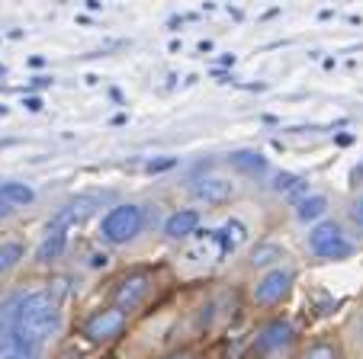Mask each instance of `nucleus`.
Masks as SVG:
<instances>
[{
    "instance_id": "1",
    "label": "nucleus",
    "mask_w": 363,
    "mask_h": 359,
    "mask_svg": "<svg viewBox=\"0 0 363 359\" xmlns=\"http://www.w3.org/2000/svg\"><path fill=\"white\" fill-rule=\"evenodd\" d=\"M58 327H62V314H58L55 302L45 292H26L20 308V321H16L13 331L23 334L26 340H33L35 346H42Z\"/></svg>"
},
{
    "instance_id": "2",
    "label": "nucleus",
    "mask_w": 363,
    "mask_h": 359,
    "mask_svg": "<svg viewBox=\"0 0 363 359\" xmlns=\"http://www.w3.org/2000/svg\"><path fill=\"white\" fill-rule=\"evenodd\" d=\"M142 228H145V212L138 205H113L100 222V234L110 244H129Z\"/></svg>"
},
{
    "instance_id": "3",
    "label": "nucleus",
    "mask_w": 363,
    "mask_h": 359,
    "mask_svg": "<svg viewBox=\"0 0 363 359\" xmlns=\"http://www.w3.org/2000/svg\"><path fill=\"white\" fill-rule=\"evenodd\" d=\"M308 247L322 260H344L354 253V244L344 237L337 222H318L315 228L308 231Z\"/></svg>"
},
{
    "instance_id": "4",
    "label": "nucleus",
    "mask_w": 363,
    "mask_h": 359,
    "mask_svg": "<svg viewBox=\"0 0 363 359\" xmlns=\"http://www.w3.org/2000/svg\"><path fill=\"white\" fill-rule=\"evenodd\" d=\"M106 199H113V193H84V196L71 199L68 205H62V209L52 215V222H48L45 231H68V228H74V224L87 222Z\"/></svg>"
},
{
    "instance_id": "5",
    "label": "nucleus",
    "mask_w": 363,
    "mask_h": 359,
    "mask_svg": "<svg viewBox=\"0 0 363 359\" xmlns=\"http://www.w3.org/2000/svg\"><path fill=\"white\" fill-rule=\"evenodd\" d=\"M125 327V314L119 308H103V312L90 314L84 321V337L94 340V343H106V340H116Z\"/></svg>"
},
{
    "instance_id": "6",
    "label": "nucleus",
    "mask_w": 363,
    "mask_h": 359,
    "mask_svg": "<svg viewBox=\"0 0 363 359\" xmlns=\"http://www.w3.org/2000/svg\"><path fill=\"white\" fill-rule=\"evenodd\" d=\"M289 285H293V273L283 270V266H274L270 273H264V276L257 279V285H254V302L264 308L277 305V302L289 292Z\"/></svg>"
},
{
    "instance_id": "7",
    "label": "nucleus",
    "mask_w": 363,
    "mask_h": 359,
    "mask_svg": "<svg viewBox=\"0 0 363 359\" xmlns=\"http://www.w3.org/2000/svg\"><path fill=\"white\" fill-rule=\"evenodd\" d=\"M151 289V273L148 270H138V273H129V276L119 283L116 289V308L119 312H135L138 305H142V298L148 295Z\"/></svg>"
},
{
    "instance_id": "8",
    "label": "nucleus",
    "mask_w": 363,
    "mask_h": 359,
    "mask_svg": "<svg viewBox=\"0 0 363 359\" xmlns=\"http://www.w3.org/2000/svg\"><path fill=\"white\" fill-rule=\"evenodd\" d=\"M193 196L209 205H222L235 196V183L225 180V176H203V180H196V186H193Z\"/></svg>"
},
{
    "instance_id": "9",
    "label": "nucleus",
    "mask_w": 363,
    "mask_h": 359,
    "mask_svg": "<svg viewBox=\"0 0 363 359\" xmlns=\"http://www.w3.org/2000/svg\"><path fill=\"white\" fill-rule=\"evenodd\" d=\"M289 337H293V327H289V321H283V318L270 321V324L264 327L261 334H257V343H254V356H267V353L280 350L283 343H289Z\"/></svg>"
},
{
    "instance_id": "10",
    "label": "nucleus",
    "mask_w": 363,
    "mask_h": 359,
    "mask_svg": "<svg viewBox=\"0 0 363 359\" xmlns=\"http://www.w3.org/2000/svg\"><path fill=\"white\" fill-rule=\"evenodd\" d=\"M0 359H39V346L23 334H0Z\"/></svg>"
},
{
    "instance_id": "11",
    "label": "nucleus",
    "mask_w": 363,
    "mask_h": 359,
    "mask_svg": "<svg viewBox=\"0 0 363 359\" xmlns=\"http://www.w3.org/2000/svg\"><path fill=\"white\" fill-rule=\"evenodd\" d=\"M228 164L245 176H264L267 173V157H264L261 151H251V148L232 151V154H228Z\"/></svg>"
},
{
    "instance_id": "12",
    "label": "nucleus",
    "mask_w": 363,
    "mask_h": 359,
    "mask_svg": "<svg viewBox=\"0 0 363 359\" xmlns=\"http://www.w3.org/2000/svg\"><path fill=\"white\" fill-rule=\"evenodd\" d=\"M274 193H280L283 199H289V203H302V199L308 196V180L299 173H277L274 180Z\"/></svg>"
},
{
    "instance_id": "13",
    "label": "nucleus",
    "mask_w": 363,
    "mask_h": 359,
    "mask_svg": "<svg viewBox=\"0 0 363 359\" xmlns=\"http://www.w3.org/2000/svg\"><path fill=\"white\" fill-rule=\"evenodd\" d=\"M196 224H199L196 212H193V209H180V212H174V215L164 222V234L174 237V241H180V237H190L193 231H196Z\"/></svg>"
},
{
    "instance_id": "14",
    "label": "nucleus",
    "mask_w": 363,
    "mask_h": 359,
    "mask_svg": "<svg viewBox=\"0 0 363 359\" xmlns=\"http://www.w3.org/2000/svg\"><path fill=\"white\" fill-rule=\"evenodd\" d=\"M65 244H68V231H45V241L35 251V260L39 263H52L65 253Z\"/></svg>"
},
{
    "instance_id": "15",
    "label": "nucleus",
    "mask_w": 363,
    "mask_h": 359,
    "mask_svg": "<svg viewBox=\"0 0 363 359\" xmlns=\"http://www.w3.org/2000/svg\"><path fill=\"white\" fill-rule=\"evenodd\" d=\"M325 212H328V199H325L322 193H308L302 203H296V218H299V222H306V224L308 222H318Z\"/></svg>"
},
{
    "instance_id": "16",
    "label": "nucleus",
    "mask_w": 363,
    "mask_h": 359,
    "mask_svg": "<svg viewBox=\"0 0 363 359\" xmlns=\"http://www.w3.org/2000/svg\"><path fill=\"white\" fill-rule=\"evenodd\" d=\"M0 199L7 205H29L35 199V190L29 183H16V180H7V183H0Z\"/></svg>"
},
{
    "instance_id": "17",
    "label": "nucleus",
    "mask_w": 363,
    "mask_h": 359,
    "mask_svg": "<svg viewBox=\"0 0 363 359\" xmlns=\"http://www.w3.org/2000/svg\"><path fill=\"white\" fill-rule=\"evenodd\" d=\"M23 298H26V292H16V295H10L7 302H0V334H10L16 327V321H20V308H23Z\"/></svg>"
},
{
    "instance_id": "18",
    "label": "nucleus",
    "mask_w": 363,
    "mask_h": 359,
    "mask_svg": "<svg viewBox=\"0 0 363 359\" xmlns=\"http://www.w3.org/2000/svg\"><path fill=\"white\" fill-rule=\"evenodd\" d=\"M20 260H23V244L20 241H7V244H0V273L13 270Z\"/></svg>"
},
{
    "instance_id": "19",
    "label": "nucleus",
    "mask_w": 363,
    "mask_h": 359,
    "mask_svg": "<svg viewBox=\"0 0 363 359\" xmlns=\"http://www.w3.org/2000/svg\"><path fill=\"white\" fill-rule=\"evenodd\" d=\"M277 260H283V251L277 244H257L251 253L254 266H270V263H277Z\"/></svg>"
},
{
    "instance_id": "20",
    "label": "nucleus",
    "mask_w": 363,
    "mask_h": 359,
    "mask_svg": "<svg viewBox=\"0 0 363 359\" xmlns=\"http://www.w3.org/2000/svg\"><path fill=\"white\" fill-rule=\"evenodd\" d=\"M302 359H341V353H337V346H331V343H312L306 353H302Z\"/></svg>"
},
{
    "instance_id": "21",
    "label": "nucleus",
    "mask_w": 363,
    "mask_h": 359,
    "mask_svg": "<svg viewBox=\"0 0 363 359\" xmlns=\"http://www.w3.org/2000/svg\"><path fill=\"white\" fill-rule=\"evenodd\" d=\"M177 167V157H151L148 164H145V170L148 173H164V170Z\"/></svg>"
},
{
    "instance_id": "22",
    "label": "nucleus",
    "mask_w": 363,
    "mask_h": 359,
    "mask_svg": "<svg viewBox=\"0 0 363 359\" xmlns=\"http://www.w3.org/2000/svg\"><path fill=\"white\" fill-rule=\"evenodd\" d=\"M65 292H68V279H65V276H58L55 283H52V289L45 292V295H48V298H52V302H55V305H58V302H62V298H65Z\"/></svg>"
},
{
    "instance_id": "23",
    "label": "nucleus",
    "mask_w": 363,
    "mask_h": 359,
    "mask_svg": "<svg viewBox=\"0 0 363 359\" xmlns=\"http://www.w3.org/2000/svg\"><path fill=\"white\" fill-rule=\"evenodd\" d=\"M350 218H354L357 228H363V193L354 199V203H350Z\"/></svg>"
},
{
    "instance_id": "24",
    "label": "nucleus",
    "mask_w": 363,
    "mask_h": 359,
    "mask_svg": "<svg viewBox=\"0 0 363 359\" xmlns=\"http://www.w3.org/2000/svg\"><path fill=\"white\" fill-rule=\"evenodd\" d=\"M23 106H26V113H42V106H45V103H42L39 96H26V100H23Z\"/></svg>"
},
{
    "instance_id": "25",
    "label": "nucleus",
    "mask_w": 363,
    "mask_h": 359,
    "mask_svg": "<svg viewBox=\"0 0 363 359\" xmlns=\"http://www.w3.org/2000/svg\"><path fill=\"white\" fill-rule=\"evenodd\" d=\"M33 87H52V77H45V74L33 77Z\"/></svg>"
},
{
    "instance_id": "26",
    "label": "nucleus",
    "mask_w": 363,
    "mask_h": 359,
    "mask_svg": "<svg viewBox=\"0 0 363 359\" xmlns=\"http://www.w3.org/2000/svg\"><path fill=\"white\" fill-rule=\"evenodd\" d=\"M10 215H13V205H7L4 199H0V222H4V218H10Z\"/></svg>"
},
{
    "instance_id": "27",
    "label": "nucleus",
    "mask_w": 363,
    "mask_h": 359,
    "mask_svg": "<svg viewBox=\"0 0 363 359\" xmlns=\"http://www.w3.org/2000/svg\"><path fill=\"white\" fill-rule=\"evenodd\" d=\"M42 64H45V58H42V55H33V58H29V68H42Z\"/></svg>"
},
{
    "instance_id": "28",
    "label": "nucleus",
    "mask_w": 363,
    "mask_h": 359,
    "mask_svg": "<svg viewBox=\"0 0 363 359\" xmlns=\"http://www.w3.org/2000/svg\"><path fill=\"white\" fill-rule=\"evenodd\" d=\"M90 266H106V253H96V257L90 260Z\"/></svg>"
},
{
    "instance_id": "29",
    "label": "nucleus",
    "mask_w": 363,
    "mask_h": 359,
    "mask_svg": "<svg viewBox=\"0 0 363 359\" xmlns=\"http://www.w3.org/2000/svg\"><path fill=\"white\" fill-rule=\"evenodd\" d=\"M167 359H196V356H193L190 350H184V353H174V356H167Z\"/></svg>"
},
{
    "instance_id": "30",
    "label": "nucleus",
    "mask_w": 363,
    "mask_h": 359,
    "mask_svg": "<svg viewBox=\"0 0 363 359\" xmlns=\"http://www.w3.org/2000/svg\"><path fill=\"white\" fill-rule=\"evenodd\" d=\"M16 138H0V148H13Z\"/></svg>"
},
{
    "instance_id": "31",
    "label": "nucleus",
    "mask_w": 363,
    "mask_h": 359,
    "mask_svg": "<svg viewBox=\"0 0 363 359\" xmlns=\"http://www.w3.org/2000/svg\"><path fill=\"white\" fill-rule=\"evenodd\" d=\"M0 115H10V106H7V103H0Z\"/></svg>"
},
{
    "instance_id": "32",
    "label": "nucleus",
    "mask_w": 363,
    "mask_h": 359,
    "mask_svg": "<svg viewBox=\"0 0 363 359\" xmlns=\"http://www.w3.org/2000/svg\"><path fill=\"white\" fill-rule=\"evenodd\" d=\"M4 74H7V64H0V77H4Z\"/></svg>"
},
{
    "instance_id": "33",
    "label": "nucleus",
    "mask_w": 363,
    "mask_h": 359,
    "mask_svg": "<svg viewBox=\"0 0 363 359\" xmlns=\"http://www.w3.org/2000/svg\"><path fill=\"white\" fill-rule=\"evenodd\" d=\"M360 337H363V318H360Z\"/></svg>"
}]
</instances>
